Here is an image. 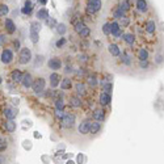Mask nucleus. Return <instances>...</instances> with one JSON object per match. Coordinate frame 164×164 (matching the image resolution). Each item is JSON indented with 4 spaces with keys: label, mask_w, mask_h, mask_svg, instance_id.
Instances as JSON below:
<instances>
[{
    "label": "nucleus",
    "mask_w": 164,
    "mask_h": 164,
    "mask_svg": "<svg viewBox=\"0 0 164 164\" xmlns=\"http://www.w3.org/2000/svg\"><path fill=\"white\" fill-rule=\"evenodd\" d=\"M33 76H31V74L29 72H25L24 74V76H22V80H21V84L22 87L25 88V89H29V88H31V85H33Z\"/></svg>",
    "instance_id": "nucleus-10"
},
{
    "label": "nucleus",
    "mask_w": 164,
    "mask_h": 164,
    "mask_svg": "<svg viewBox=\"0 0 164 164\" xmlns=\"http://www.w3.org/2000/svg\"><path fill=\"white\" fill-rule=\"evenodd\" d=\"M22 76H24V72L20 71V70H13L11 72V79L13 80L15 83H21Z\"/></svg>",
    "instance_id": "nucleus-18"
},
{
    "label": "nucleus",
    "mask_w": 164,
    "mask_h": 164,
    "mask_svg": "<svg viewBox=\"0 0 164 164\" xmlns=\"http://www.w3.org/2000/svg\"><path fill=\"white\" fill-rule=\"evenodd\" d=\"M7 42H8V37L5 34H0V46L7 45Z\"/></svg>",
    "instance_id": "nucleus-44"
},
{
    "label": "nucleus",
    "mask_w": 164,
    "mask_h": 164,
    "mask_svg": "<svg viewBox=\"0 0 164 164\" xmlns=\"http://www.w3.org/2000/svg\"><path fill=\"white\" fill-rule=\"evenodd\" d=\"M106 114H105V110L101 109V108H96V109H93L92 112V118L94 119V121H97V122H103L104 119H105Z\"/></svg>",
    "instance_id": "nucleus-9"
},
{
    "label": "nucleus",
    "mask_w": 164,
    "mask_h": 164,
    "mask_svg": "<svg viewBox=\"0 0 164 164\" xmlns=\"http://www.w3.org/2000/svg\"><path fill=\"white\" fill-rule=\"evenodd\" d=\"M5 29H7V31L9 34H13L16 31V25L11 18H7V20H5Z\"/></svg>",
    "instance_id": "nucleus-25"
},
{
    "label": "nucleus",
    "mask_w": 164,
    "mask_h": 164,
    "mask_svg": "<svg viewBox=\"0 0 164 164\" xmlns=\"http://www.w3.org/2000/svg\"><path fill=\"white\" fill-rule=\"evenodd\" d=\"M41 30V24L38 21H33L30 24V31H34V33H40Z\"/></svg>",
    "instance_id": "nucleus-34"
},
{
    "label": "nucleus",
    "mask_w": 164,
    "mask_h": 164,
    "mask_svg": "<svg viewBox=\"0 0 164 164\" xmlns=\"http://www.w3.org/2000/svg\"><path fill=\"white\" fill-rule=\"evenodd\" d=\"M162 60H163V55H156L155 56V63H156V65H160Z\"/></svg>",
    "instance_id": "nucleus-47"
},
{
    "label": "nucleus",
    "mask_w": 164,
    "mask_h": 164,
    "mask_svg": "<svg viewBox=\"0 0 164 164\" xmlns=\"http://www.w3.org/2000/svg\"><path fill=\"white\" fill-rule=\"evenodd\" d=\"M60 88L63 91H70L71 88H72V81L70 78H65V79H62L60 81Z\"/></svg>",
    "instance_id": "nucleus-24"
},
{
    "label": "nucleus",
    "mask_w": 164,
    "mask_h": 164,
    "mask_svg": "<svg viewBox=\"0 0 164 164\" xmlns=\"http://www.w3.org/2000/svg\"><path fill=\"white\" fill-rule=\"evenodd\" d=\"M9 12V8L7 7L5 4H2L0 5V16H7Z\"/></svg>",
    "instance_id": "nucleus-40"
},
{
    "label": "nucleus",
    "mask_w": 164,
    "mask_h": 164,
    "mask_svg": "<svg viewBox=\"0 0 164 164\" xmlns=\"http://www.w3.org/2000/svg\"><path fill=\"white\" fill-rule=\"evenodd\" d=\"M100 83V81L97 80V78H96V75H89V76H88V84H89L92 88H94V87H97V84Z\"/></svg>",
    "instance_id": "nucleus-30"
},
{
    "label": "nucleus",
    "mask_w": 164,
    "mask_h": 164,
    "mask_svg": "<svg viewBox=\"0 0 164 164\" xmlns=\"http://www.w3.org/2000/svg\"><path fill=\"white\" fill-rule=\"evenodd\" d=\"M143 30H144V33H146V34L152 36L156 31V24H155V21L154 20H147L146 22H144Z\"/></svg>",
    "instance_id": "nucleus-8"
},
{
    "label": "nucleus",
    "mask_w": 164,
    "mask_h": 164,
    "mask_svg": "<svg viewBox=\"0 0 164 164\" xmlns=\"http://www.w3.org/2000/svg\"><path fill=\"white\" fill-rule=\"evenodd\" d=\"M38 2H40L41 4H43V5H45V4L47 3V0H38Z\"/></svg>",
    "instance_id": "nucleus-50"
},
{
    "label": "nucleus",
    "mask_w": 164,
    "mask_h": 164,
    "mask_svg": "<svg viewBox=\"0 0 164 164\" xmlns=\"http://www.w3.org/2000/svg\"><path fill=\"white\" fill-rule=\"evenodd\" d=\"M45 22H46V25H47L49 28H56V25H58V24H56V21L54 20L53 17H49V18H46V20H45Z\"/></svg>",
    "instance_id": "nucleus-38"
},
{
    "label": "nucleus",
    "mask_w": 164,
    "mask_h": 164,
    "mask_svg": "<svg viewBox=\"0 0 164 164\" xmlns=\"http://www.w3.org/2000/svg\"><path fill=\"white\" fill-rule=\"evenodd\" d=\"M89 128H91V121L89 119H83L79 126H78V131L80 135H88L89 134Z\"/></svg>",
    "instance_id": "nucleus-7"
},
{
    "label": "nucleus",
    "mask_w": 164,
    "mask_h": 164,
    "mask_svg": "<svg viewBox=\"0 0 164 164\" xmlns=\"http://www.w3.org/2000/svg\"><path fill=\"white\" fill-rule=\"evenodd\" d=\"M55 29H56V33L60 34V36H63V34H65L66 31H67V28H66V25H65V24H58Z\"/></svg>",
    "instance_id": "nucleus-35"
},
{
    "label": "nucleus",
    "mask_w": 164,
    "mask_h": 164,
    "mask_svg": "<svg viewBox=\"0 0 164 164\" xmlns=\"http://www.w3.org/2000/svg\"><path fill=\"white\" fill-rule=\"evenodd\" d=\"M2 81H3V79H2V76H0V84H2Z\"/></svg>",
    "instance_id": "nucleus-51"
},
{
    "label": "nucleus",
    "mask_w": 164,
    "mask_h": 164,
    "mask_svg": "<svg viewBox=\"0 0 164 164\" xmlns=\"http://www.w3.org/2000/svg\"><path fill=\"white\" fill-rule=\"evenodd\" d=\"M138 60H148V51H147V49H144V47L138 49Z\"/></svg>",
    "instance_id": "nucleus-26"
},
{
    "label": "nucleus",
    "mask_w": 164,
    "mask_h": 164,
    "mask_svg": "<svg viewBox=\"0 0 164 164\" xmlns=\"http://www.w3.org/2000/svg\"><path fill=\"white\" fill-rule=\"evenodd\" d=\"M55 109H60V110H65V101L62 99H56L55 100Z\"/></svg>",
    "instance_id": "nucleus-36"
},
{
    "label": "nucleus",
    "mask_w": 164,
    "mask_h": 164,
    "mask_svg": "<svg viewBox=\"0 0 164 164\" xmlns=\"http://www.w3.org/2000/svg\"><path fill=\"white\" fill-rule=\"evenodd\" d=\"M89 34H91V28H88V27H85L83 30L80 31V37H83V38H87V37H89Z\"/></svg>",
    "instance_id": "nucleus-39"
},
{
    "label": "nucleus",
    "mask_w": 164,
    "mask_h": 164,
    "mask_svg": "<svg viewBox=\"0 0 164 164\" xmlns=\"http://www.w3.org/2000/svg\"><path fill=\"white\" fill-rule=\"evenodd\" d=\"M112 101V96L110 93H106V92H101L99 96V104L101 106H108Z\"/></svg>",
    "instance_id": "nucleus-11"
},
{
    "label": "nucleus",
    "mask_w": 164,
    "mask_h": 164,
    "mask_svg": "<svg viewBox=\"0 0 164 164\" xmlns=\"http://www.w3.org/2000/svg\"><path fill=\"white\" fill-rule=\"evenodd\" d=\"M0 164H2V159H0Z\"/></svg>",
    "instance_id": "nucleus-52"
},
{
    "label": "nucleus",
    "mask_w": 164,
    "mask_h": 164,
    "mask_svg": "<svg viewBox=\"0 0 164 164\" xmlns=\"http://www.w3.org/2000/svg\"><path fill=\"white\" fill-rule=\"evenodd\" d=\"M135 7L139 12H142V13H146V12L148 11V4H147L146 0H137Z\"/></svg>",
    "instance_id": "nucleus-20"
},
{
    "label": "nucleus",
    "mask_w": 164,
    "mask_h": 164,
    "mask_svg": "<svg viewBox=\"0 0 164 164\" xmlns=\"http://www.w3.org/2000/svg\"><path fill=\"white\" fill-rule=\"evenodd\" d=\"M68 103H70V106L74 109L81 108V105H83V101H81L80 96H71L70 99H68Z\"/></svg>",
    "instance_id": "nucleus-13"
},
{
    "label": "nucleus",
    "mask_w": 164,
    "mask_h": 164,
    "mask_svg": "<svg viewBox=\"0 0 164 164\" xmlns=\"http://www.w3.org/2000/svg\"><path fill=\"white\" fill-rule=\"evenodd\" d=\"M17 116V110L13 108H5L4 109V117L7 119H15Z\"/></svg>",
    "instance_id": "nucleus-23"
},
{
    "label": "nucleus",
    "mask_w": 164,
    "mask_h": 164,
    "mask_svg": "<svg viewBox=\"0 0 164 164\" xmlns=\"http://www.w3.org/2000/svg\"><path fill=\"white\" fill-rule=\"evenodd\" d=\"M119 58H121L122 65H125V66H131V65H133V56H131V54L129 51H123L121 55H119Z\"/></svg>",
    "instance_id": "nucleus-14"
},
{
    "label": "nucleus",
    "mask_w": 164,
    "mask_h": 164,
    "mask_svg": "<svg viewBox=\"0 0 164 164\" xmlns=\"http://www.w3.org/2000/svg\"><path fill=\"white\" fill-rule=\"evenodd\" d=\"M65 43H66V38H65V37H62V38H59L58 41L55 42V46L58 47V49H60V47L65 46Z\"/></svg>",
    "instance_id": "nucleus-43"
},
{
    "label": "nucleus",
    "mask_w": 164,
    "mask_h": 164,
    "mask_svg": "<svg viewBox=\"0 0 164 164\" xmlns=\"http://www.w3.org/2000/svg\"><path fill=\"white\" fill-rule=\"evenodd\" d=\"M0 60L4 65H11L12 60H13V53H12L11 49H4L2 51V55H0Z\"/></svg>",
    "instance_id": "nucleus-6"
},
{
    "label": "nucleus",
    "mask_w": 164,
    "mask_h": 164,
    "mask_svg": "<svg viewBox=\"0 0 164 164\" xmlns=\"http://www.w3.org/2000/svg\"><path fill=\"white\" fill-rule=\"evenodd\" d=\"M47 66H49L50 70H53L54 72L59 71L60 68H62V59L59 58V56H53V58L49 59Z\"/></svg>",
    "instance_id": "nucleus-5"
},
{
    "label": "nucleus",
    "mask_w": 164,
    "mask_h": 164,
    "mask_svg": "<svg viewBox=\"0 0 164 164\" xmlns=\"http://www.w3.org/2000/svg\"><path fill=\"white\" fill-rule=\"evenodd\" d=\"M31 11H33V3H31L30 0H27V2H25L24 8L21 9V12H22L24 15H30Z\"/></svg>",
    "instance_id": "nucleus-27"
},
{
    "label": "nucleus",
    "mask_w": 164,
    "mask_h": 164,
    "mask_svg": "<svg viewBox=\"0 0 164 164\" xmlns=\"http://www.w3.org/2000/svg\"><path fill=\"white\" fill-rule=\"evenodd\" d=\"M5 150H7V142L2 141L0 142V152H3V151H5Z\"/></svg>",
    "instance_id": "nucleus-46"
},
{
    "label": "nucleus",
    "mask_w": 164,
    "mask_h": 164,
    "mask_svg": "<svg viewBox=\"0 0 164 164\" xmlns=\"http://www.w3.org/2000/svg\"><path fill=\"white\" fill-rule=\"evenodd\" d=\"M40 40V36L38 33H34V31H30V41L33 42V43H37Z\"/></svg>",
    "instance_id": "nucleus-41"
},
{
    "label": "nucleus",
    "mask_w": 164,
    "mask_h": 164,
    "mask_svg": "<svg viewBox=\"0 0 164 164\" xmlns=\"http://www.w3.org/2000/svg\"><path fill=\"white\" fill-rule=\"evenodd\" d=\"M75 122H76V117L72 113H66V116L60 119V125L63 129H72L75 126Z\"/></svg>",
    "instance_id": "nucleus-1"
},
{
    "label": "nucleus",
    "mask_w": 164,
    "mask_h": 164,
    "mask_svg": "<svg viewBox=\"0 0 164 164\" xmlns=\"http://www.w3.org/2000/svg\"><path fill=\"white\" fill-rule=\"evenodd\" d=\"M49 81H50V85H51V88H56V87L59 85V81H62V78H60V75L58 72H53V74H50Z\"/></svg>",
    "instance_id": "nucleus-12"
},
{
    "label": "nucleus",
    "mask_w": 164,
    "mask_h": 164,
    "mask_svg": "<svg viewBox=\"0 0 164 164\" xmlns=\"http://www.w3.org/2000/svg\"><path fill=\"white\" fill-rule=\"evenodd\" d=\"M139 67L143 68V70H147L150 67V62L148 60H139Z\"/></svg>",
    "instance_id": "nucleus-45"
},
{
    "label": "nucleus",
    "mask_w": 164,
    "mask_h": 164,
    "mask_svg": "<svg viewBox=\"0 0 164 164\" xmlns=\"http://www.w3.org/2000/svg\"><path fill=\"white\" fill-rule=\"evenodd\" d=\"M103 33L105 36H110L112 34V31H110V22H105L103 25Z\"/></svg>",
    "instance_id": "nucleus-37"
},
{
    "label": "nucleus",
    "mask_w": 164,
    "mask_h": 164,
    "mask_svg": "<svg viewBox=\"0 0 164 164\" xmlns=\"http://www.w3.org/2000/svg\"><path fill=\"white\" fill-rule=\"evenodd\" d=\"M65 72H66V74L72 72V67H71V66H67V67H66V70H65Z\"/></svg>",
    "instance_id": "nucleus-49"
},
{
    "label": "nucleus",
    "mask_w": 164,
    "mask_h": 164,
    "mask_svg": "<svg viewBox=\"0 0 164 164\" xmlns=\"http://www.w3.org/2000/svg\"><path fill=\"white\" fill-rule=\"evenodd\" d=\"M45 87H46V80L43 79V78H37V79H34L33 85H31L34 93H42L43 91H45Z\"/></svg>",
    "instance_id": "nucleus-4"
},
{
    "label": "nucleus",
    "mask_w": 164,
    "mask_h": 164,
    "mask_svg": "<svg viewBox=\"0 0 164 164\" xmlns=\"http://www.w3.org/2000/svg\"><path fill=\"white\" fill-rule=\"evenodd\" d=\"M103 4L101 0H88V5H87V13L88 15H93L101 9Z\"/></svg>",
    "instance_id": "nucleus-3"
},
{
    "label": "nucleus",
    "mask_w": 164,
    "mask_h": 164,
    "mask_svg": "<svg viewBox=\"0 0 164 164\" xmlns=\"http://www.w3.org/2000/svg\"><path fill=\"white\" fill-rule=\"evenodd\" d=\"M119 7H121L125 12H129L130 11V7H131V3H130V0H121V3L118 4Z\"/></svg>",
    "instance_id": "nucleus-31"
},
{
    "label": "nucleus",
    "mask_w": 164,
    "mask_h": 164,
    "mask_svg": "<svg viewBox=\"0 0 164 164\" xmlns=\"http://www.w3.org/2000/svg\"><path fill=\"white\" fill-rule=\"evenodd\" d=\"M122 40L125 41V43L126 45H129L130 47H133L134 45H135V36L133 34V33H125L123 34V37H122Z\"/></svg>",
    "instance_id": "nucleus-15"
},
{
    "label": "nucleus",
    "mask_w": 164,
    "mask_h": 164,
    "mask_svg": "<svg viewBox=\"0 0 164 164\" xmlns=\"http://www.w3.org/2000/svg\"><path fill=\"white\" fill-rule=\"evenodd\" d=\"M101 131V123L94 121V122H91V128H89V134L92 135H96Z\"/></svg>",
    "instance_id": "nucleus-22"
},
{
    "label": "nucleus",
    "mask_w": 164,
    "mask_h": 164,
    "mask_svg": "<svg viewBox=\"0 0 164 164\" xmlns=\"http://www.w3.org/2000/svg\"><path fill=\"white\" fill-rule=\"evenodd\" d=\"M112 16L114 18H117V20H119V18H122L123 16H126V12L119 7V5H116V7L112 9Z\"/></svg>",
    "instance_id": "nucleus-16"
},
{
    "label": "nucleus",
    "mask_w": 164,
    "mask_h": 164,
    "mask_svg": "<svg viewBox=\"0 0 164 164\" xmlns=\"http://www.w3.org/2000/svg\"><path fill=\"white\" fill-rule=\"evenodd\" d=\"M16 122L13 121V119H7V121L4 122V129L7 133H13V131L16 130Z\"/></svg>",
    "instance_id": "nucleus-21"
},
{
    "label": "nucleus",
    "mask_w": 164,
    "mask_h": 164,
    "mask_svg": "<svg viewBox=\"0 0 164 164\" xmlns=\"http://www.w3.org/2000/svg\"><path fill=\"white\" fill-rule=\"evenodd\" d=\"M31 60V51L28 47H22L20 50V54H18V63L20 65H28Z\"/></svg>",
    "instance_id": "nucleus-2"
},
{
    "label": "nucleus",
    "mask_w": 164,
    "mask_h": 164,
    "mask_svg": "<svg viewBox=\"0 0 164 164\" xmlns=\"http://www.w3.org/2000/svg\"><path fill=\"white\" fill-rule=\"evenodd\" d=\"M75 91H76L78 96H84V94H87V87H85L84 83L78 81V83L75 84Z\"/></svg>",
    "instance_id": "nucleus-19"
},
{
    "label": "nucleus",
    "mask_w": 164,
    "mask_h": 164,
    "mask_svg": "<svg viewBox=\"0 0 164 164\" xmlns=\"http://www.w3.org/2000/svg\"><path fill=\"white\" fill-rule=\"evenodd\" d=\"M129 25H130V17L123 16L122 18H119V27H121L122 29L123 28H128Z\"/></svg>",
    "instance_id": "nucleus-33"
},
{
    "label": "nucleus",
    "mask_w": 164,
    "mask_h": 164,
    "mask_svg": "<svg viewBox=\"0 0 164 164\" xmlns=\"http://www.w3.org/2000/svg\"><path fill=\"white\" fill-rule=\"evenodd\" d=\"M119 29H121V27H119V22H118V21H112V22H110V31H112V36H114Z\"/></svg>",
    "instance_id": "nucleus-32"
},
{
    "label": "nucleus",
    "mask_w": 164,
    "mask_h": 164,
    "mask_svg": "<svg viewBox=\"0 0 164 164\" xmlns=\"http://www.w3.org/2000/svg\"><path fill=\"white\" fill-rule=\"evenodd\" d=\"M87 27V25L84 24V21H81V20H79V21H76L74 24V28H75V31H76L78 34H80V31L83 30L84 28Z\"/></svg>",
    "instance_id": "nucleus-29"
},
{
    "label": "nucleus",
    "mask_w": 164,
    "mask_h": 164,
    "mask_svg": "<svg viewBox=\"0 0 164 164\" xmlns=\"http://www.w3.org/2000/svg\"><path fill=\"white\" fill-rule=\"evenodd\" d=\"M54 114H55V117H56V118L62 119L63 117L66 116V113H65V110H60V109H55V110H54Z\"/></svg>",
    "instance_id": "nucleus-42"
},
{
    "label": "nucleus",
    "mask_w": 164,
    "mask_h": 164,
    "mask_svg": "<svg viewBox=\"0 0 164 164\" xmlns=\"http://www.w3.org/2000/svg\"><path fill=\"white\" fill-rule=\"evenodd\" d=\"M13 45H15V50H21L20 49V41H18V40H15Z\"/></svg>",
    "instance_id": "nucleus-48"
},
{
    "label": "nucleus",
    "mask_w": 164,
    "mask_h": 164,
    "mask_svg": "<svg viewBox=\"0 0 164 164\" xmlns=\"http://www.w3.org/2000/svg\"><path fill=\"white\" fill-rule=\"evenodd\" d=\"M108 51L112 56H119L121 55V49H119V46L117 45V43H110V45L108 46Z\"/></svg>",
    "instance_id": "nucleus-17"
},
{
    "label": "nucleus",
    "mask_w": 164,
    "mask_h": 164,
    "mask_svg": "<svg viewBox=\"0 0 164 164\" xmlns=\"http://www.w3.org/2000/svg\"><path fill=\"white\" fill-rule=\"evenodd\" d=\"M49 11L46 8H41L38 9V12H37V18L38 20H46V18H49Z\"/></svg>",
    "instance_id": "nucleus-28"
}]
</instances>
